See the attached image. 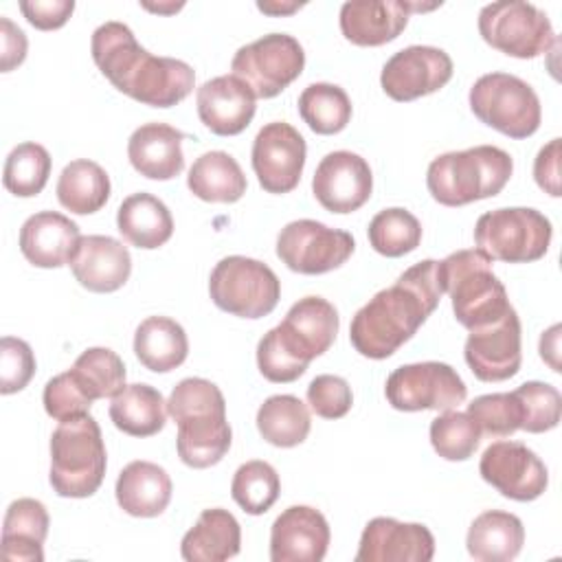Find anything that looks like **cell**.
<instances>
[{
    "label": "cell",
    "mask_w": 562,
    "mask_h": 562,
    "mask_svg": "<svg viewBox=\"0 0 562 562\" xmlns=\"http://www.w3.org/2000/svg\"><path fill=\"white\" fill-rule=\"evenodd\" d=\"M20 11L40 31H53L68 22L75 11L72 0H22Z\"/></svg>",
    "instance_id": "obj_48"
},
{
    "label": "cell",
    "mask_w": 562,
    "mask_h": 562,
    "mask_svg": "<svg viewBox=\"0 0 562 562\" xmlns=\"http://www.w3.org/2000/svg\"><path fill=\"white\" fill-rule=\"evenodd\" d=\"M134 353L140 364L154 373L173 371L187 360V331L169 316H147L136 327Z\"/></svg>",
    "instance_id": "obj_32"
},
{
    "label": "cell",
    "mask_w": 562,
    "mask_h": 562,
    "mask_svg": "<svg viewBox=\"0 0 562 562\" xmlns=\"http://www.w3.org/2000/svg\"><path fill=\"white\" fill-rule=\"evenodd\" d=\"M305 138L285 121L266 123L252 140V169L268 193H290L296 189L305 167Z\"/></svg>",
    "instance_id": "obj_14"
},
{
    "label": "cell",
    "mask_w": 562,
    "mask_h": 562,
    "mask_svg": "<svg viewBox=\"0 0 562 562\" xmlns=\"http://www.w3.org/2000/svg\"><path fill=\"white\" fill-rule=\"evenodd\" d=\"M481 441V430L468 413L443 411L430 422V443L446 461H465L474 454Z\"/></svg>",
    "instance_id": "obj_42"
},
{
    "label": "cell",
    "mask_w": 562,
    "mask_h": 562,
    "mask_svg": "<svg viewBox=\"0 0 562 562\" xmlns=\"http://www.w3.org/2000/svg\"><path fill=\"white\" fill-rule=\"evenodd\" d=\"M50 154L40 143H20L15 145L7 160L2 182L4 189L18 198L37 195L50 176Z\"/></svg>",
    "instance_id": "obj_40"
},
{
    "label": "cell",
    "mask_w": 562,
    "mask_h": 562,
    "mask_svg": "<svg viewBox=\"0 0 562 562\" xmlns=\"http://www.w3.org/2000/svg\"><path fill=\"white\" fill-rule=\"evenodd\" d=\"M522 411L520 430L527 432H547L560 424L562 415V395L553 384L547 382H525L516 391H512Z\"/></svg>",
    "instance_id": "obj_43"
},
{
    "label": "cell",
    "mask_w": 562,
    "mask_h": 562,
    "mask_svg": "<svg viewBox=\"0 0 562 562\" xmlns=\"http://www.w3.org/2000/svg\"><path fill=\"white\" fill-rule=\"evenodd\" d=\"M512 156L496 145H474L437 156L426 171V187L443 206H465L494 198L509 182Z\"/></svg>",
    "instance_id": "obj_4"
},
{
    "label": "cell",
    "mask_w": 562,
    "mask_h": 562,
    "mask_svg": "<svg viewBox=\"0 0 562 562\" xmlns=\"http://www.w3.org/2000/svg\"><path fill=\"white\" fill-rule=\"evenodd\" d=\"M307 404L323 419H340L353 404L351 386L340 375H316L307 386Z\"/></svg>",
    "instance_id": "obj_47"
},
{
    "label": "cell",
    "mask_w": 562,
    "mask_h": 562,
    "mask_svg": "<svg viewBox=\"0 0 562 562\" xmlns=\"http://www.w3.org/2000/svg\"><path fill=\"white\" fill-rule=\"evenodd\" d=\"M279 492V474L268 461H246L233 474L231 496L250 516L266 514L277 503Z\"/></svg>",
    "instance_id": "obj_41"
},
{
    "label": "cell",
    "mask_w": 562,
    "mask_h": 562,
    "mask_svg": "<svg viewBox=\"0 0 562 562\" xmlns=\"http://www.w3.org/2000/svg\"><path fill=\"white\" fill-rule=\"evenodd\" d=\"M353 248L351 233L316 220H294L277 237V257L299 274L331 272L353 255Z\"/></svg>",
    "instance_id": "obj_13"
},
{
    "label": "cell",
    "mask_w": 562,
    "mask_h": 562,
    "mask_svg": "<svg viewBox=\"0 0 562 562\" xmlns=\"http://www.w3.org/2000/svg\"><path fill=\"white\" fill-rule=\"evenodd\" d=\"M296 105L307 127L323 136L342 132L351 121L353 112L349 94L340 86L327 81L310 83L307 88H303Z\"/></svg>",
    "instance_id": "obj_37"
},
{
    "label": "cell",
    "mask_w": 562,
    "mask_h": 562,
    "mask_svg": "<svg viewBox=\"0 0 562 562\" xmlns=\"http://www.w3.org/2000/svg\"><path fill=\"white\" fill-rule=\"evenodd\" d=\"M305 66V53L296 37L288 33H268L233 55L231 70L257 99L281 94Z\"/></svg>",
    "instance_id": "obj_11"
},
{
    "label": "cell",
    "mask_w": 562,
    "mask_h": 562,
    "mask_svg": "<svg viewBox=\"0 0 562 562\" xmlns=\"http://www.w3.org/2000/svg\"><path fill=\"white\" fill-rule=\"evenodd\" d=\"M143 7L149 9V11H158V13H169V11L182 9V2H178V4H149V2H143Z\"/></svg>",
    "instance_id": "obj_53"
},
{
    "label": "cell",
    "mask_w": 562,
    "mask_h": 562,
    "mask_svg": "<svg viewBox=\"0 0 562 562\" xmlns=\"http://www.w3.org/2000/svg\"><path fill=\"white\" fill-rule=\"evenodd\" d=\"M331 531L325 516L310 505L283 509L270 529L272 562H321L329 549Z\"/></svg>",
    "instance_id": "obj_21"
},
{
    "label": "cell",
    "mask_w": 562,
    "mask_h": 562,
    "mask_svg": "<svg viewBox=\"0 0 562 562\" xmlns=\"http://www.w3.org/2000/svg\"><path fill=\"white\" fill-rule=\"evenodd\" d=\"M312 417L296 395H272L257 411L259 435L277 448H294L310 435Z\"/></svg>",
    "instance_id": "obj_36"
},
{
    "label": "cell",
    "mask_w": 562,
    "mask_h": 562,
    "mask_svg": "<svg viewBox=\"0 0 562 562\" xmlns=\"http://www.w3.org/2000/svg\"><path fill=\"white\" fill-rule=\"evenodd\" d=\"M35 375V356L22 338L4 336L0 340V393L22 391Z\"/></svg>",
    "instance_id": "obj_46"
},
{
    "label": "cell",
    "mask_w": 562,
    "mask_h": 562,
    "mask_svg": "<svg viewBox=\"0 0 562 562\" xmlns=\"http://www.w3.org/2000/svg\"><path fill=\"white\" fill-rule=\"evenodd\" d=\"M167 413L178 424L176 450L184 465L204 470L224 459L233 430L226 422L224 395L211 380H180L167 400Z\"/></svg>",
    "instance_id": "obj_3"
},
{
    "label": "cell",
    "mask_w": 562,
    "mask_h": 562,
    "mask_svg": "<svg viewBox=\"0 0 562 562\" xmlns=\"http://www.w3.org/2000/svg\"><path fill=\"white\" fill-rule=\"evenodd\" d=\"M525 544V527L516 514L487 509L479 514L465 538L468 553L481 562L514 560Z\"/></svg>",
    "instance_id": "obj_31"
},
{
    "label": "cell",
    "mask_w": 562,
    "mask_h": 562,
    "mask_svg": "<svg viewBox=\"0 0 562 562\" xmlns=\"http://www.w3.org/2000/svg\"><path fill=\"white\" fill-rule=\"evenodd\" d=\"M42 402H44L46 413L57 422L81 417L92 406V400L79 386V382L75 380L70 369L46 382L44 393H42Z\"/></svg>",
    "instance_id": "obj_45"
},
{
    "label": "cell",
    "mask_w": 562,
    "mask_h": 562,
    "mask_svg": "<svg viewBox=\"0 0 562 562\" xmlns=\"http://www.w3.org/2000/svg\"><path fill=\"white\" fill-rule=\"evenodd\" d=\"M105 468L108 454L97 419L86 413L59 422L50 437L48 481L53 492L64 498H88L101 487Z\"/></svg>",
    "instance_id": "obj_6"
},
{
    "label": "cell",
    "mask_w": 562,
    "mask_h": 562,
    "mask_svg": "<svg viewBox=\"0 0 562 562\" xmlns=\"http://www.w3.org/2000/svg\"><path fill=\"white\" fill-rule=\"evenodd\" d=\"M112 424L130 437H151L165 428L167 402L149 384H125L108 408Z\"/></svg>",
    "instance_id": "obj_33"
},
{
    "label": "cell",
    "mask_w": 562,
    "mask_h": 562,
    "mask_svg": "<svg viewBox=\"0 0 562 562\" xmlns=\"http://www.w3.org/2000/svg\"><path fill=\"white\" fill-rule=\"evenodd\" d=\"M443 296L439 261L424 259L406 268L397 281L380 290L351 318L349 340L371 360L393 356L411 340Z\"/></svg>",
    "instance_id": "obj_1"
},
{
    "label": "cell",
    "mask_w": 562,
    "mask_h": 562,
    "mask_svg": "<svg viewBox=\"0 0 562 562\" xmlns=\"http://www.w3.org/2000/svg\"><path fill=\"white\" fill-rule=\"evenodd\" d=\"M479 472L485 483L518 503L536 501L549 485L547 465L520 441L490 443L481 454Z\"/></svg>",
    "instance_id": "obj_15"
},
{
    "label": "cell",
    "mask_w": 562,
    "mask_h": 562,
    "mask_svg": "<svg viewBox=\"0 0 562 562\" xmlns=\"http://www.w3.org/2000/svg\"><path fill=\"white\" fill-rule=\"evenodd\" d=\"M70 270L81 288L108 294L125 285L132 272L127 246L108 235H86L70 259Z\"/></svg>",
    "instance_id": "obj_23"
},
{
    "label": "cell",
    "mask_w": 562,
    "mask_h": 562,
    "mask_svg": "<svg viewBox=\"0 0 562 562\" xmlns=\"http://www.w3.org/2000/svg\"><path fill=\"white\" fill-rule=\"evenodd\" d=\"M492 263L481 248L457 250L439 261L443 294H450L457 321L470 331L501 321L512 310Z\"/></svg>",
    "instance_id": "obj_5"
},
{
    "label": "cell",
    "mask_w": 562,
    "mask_h": 562,
    "mask_svg": "<svg viewBox=\"0 0 562 562\" xmlns=\"http://www.w3.org/2000/svg\"><path fill=\"white\" fill-rule=\"evenodd\" d=\"M551 222L536 209L509 206L483 213L474 224L476 246L494 261L531 263L547 255Z\"/></svg>",
    "instance_id": "obj_8"
},
{
    "label": "cell",
    "mask_w": 562,
    "mask_h": 562,
    "mask_svg": "<svg viewBox=\"0 0 562 562\" xmlns=\"http://www.w3.org/2000/svg\"><path fill=\"white\" fill-rule=\"evenodd\" d=\"M432 555L435 536L426 525L378 516L362 529L356 562H428Z\"/></svg>",
    "instance_id": "obj_20"
},
{
    "label": "cell",
    "mask_w": 562,
    "mask_h": 562,
    "mask_svg": "<svg viewBox=\"0 0 562 562\" xmlns=\"http://www.w3.org/2000/svg\"><path fill=\"white\" fill-rule=\"evenodd\" d=\"M79 239V226L57 211H40L20 228V250L37 268H61L70 263Z\"/></svg>",
    "instance_id": "obj_24"
},
{
    "label": "cell",
    "mask_w": 562,
    "mask_h": 562,
    "mask_svg": "<svg viewBox=\"0 0 562 562\" xmlns=\"http://www.w3.org/2000/svg\"><path fill=\"white\" fill-rule=\"evenodd\" d=\"M452 59L437 46H406L391 55L380 72V86L393 101H415L443 88L452 77Z\"/></svg>",
    "instance_id": "obj_17"
},
{
    "label": "cell",
    "mask_w": 562,
    "mask_h": 562,
    "mask_svg": "<svg viewBox=\"0 0 562 562\" xmlns=\"http://www.w3.org/2000/svg\"><path fill=\"white\" fill-rule=\"evenodd\" d=\"M479 33L492 48L533 59L555 46V31L544 11L522 0L490 2L479 11Z\"/></svg>",
    "instance_id": "obj_10"
},
{
    "label": "cell",
    "mask_w": 562,
    "mask_h": 562,
    "mask_svg": "<svg viewBox=\"0 0 562 562\" xmlns=\"http://www.w3.org/2000/svg\"><path fill=\"white\" fill-rule=\"evenodd\" d=\"M465 362L481 382H503L520 371V318L512 307L501 321L472 329L465 347Z\"/></svg>",
    "instance_id": "obj_18"
},
{
    "label": "cell",
    "mask_w": 562,
    "mask_h": 562,
    "mask_svg": "<svg viewBox=\"0 0 562 562\" xmlns=\"http://www.w3.org/2000/svg\"><path fill=\"white\" fill-rule=\"evenodd\" d=\"M411 15L402 0H349L340 7V31L356 46H382L400 37Z\"/></svg>",
    "instance_id": "obj_25"
},
{
    "label": "cell",
    "mask_w": 562,
    "mask_h": 562,
    "mask_svg": "<svg viewBox=\"0 0 562 562\" xmlns=\"http://www.w3.org/2000/svg\"><path fill=\"white\" fill-rule=\"evenodd\" d=\"M119 233L136 248L154 250L173 235V217L162 200L138 191L127 195L116 211Z\"/></svg>",
    "instance_id": "obj_30"
},
{
    "label": "cell",
    "mask_w": 562,
    "mask_h": 562,
    "mask_svg": "<svg viewBox=\"0 0 562 562\" xmlns=\"http://www.w3.org/2000/svg\"><path fill=\"white\" fill-rule=\"evenodd\" d=\"M184 134L167 123H145L127 140L132 167L149 180H171L184 167Z\"/></svg>",
    "instance_id": "obj_26"
},
{
    "label": "cell",
    "mask_w": 562,
    "mask_h": 562,
    "mask_svg": "<svg viewBox=\"0 0 562 562\" xmlns=\"http://www.w3.org/2000/svg\"><path fill=\"white\" fill-rule=\"evenodd\" d=\"M255 94L235 75H220L198 88V116L217 136L241 134L255 116Z\"/></svg>",
    "instance_id": "obj_22"
},
{
    "label": "cell",
    "mask_w": 562,
    "mask_h": 562,
    "mask_svg": "<svg viewBox=\"0 0 562 562\" xmlns=\"http://www.w3.org/2000/svg\"><path fill=\"white\" fill-rule=\"evenodd\" d=\"M560 340V325H553L551 329H547L542 336H540V358L553 369V371H560V362H558V345Z\"/></svg>",
    "instance_id": "obj_51"
},
{
    "label": "cell",
    "mask_w": 562,
    "mask_h": 562,
    "mask_svg": "<svg viewBox=\"0 0 562 562\" xmlns=\"http://www.w3.org/2000/svg\"><path fill=\"white\" fill-rule=\"evenodd\" d=\"M367 237L375 252L384 257H402L419 246L422 224L411 211L391 206L373 215L367 228Z\"/></svg>",
    "instance_id": "obj_39"
},
{
    "label": "cell",
    "mask_w": 562,
    "mask_h": 562,
    "mask_svg": "<svg viewBox=\"0 0 562 562\" xmlns=\"http://www.w3.org/2000/svg\"><path fill=\"white\" fill-rule=\"evenodd\" d=\"M533 180L551 198H560V138H551L533 160Z\"/></svg>",
    "instance_id": "obj_49"
},
{
    "label": "cell",
    "mask_w": 562,
    "mask_h": 562,
    "mask_svg": "<svg viewBox=\"0 0 562 562\" xmlns=\"http://www.w3.org/2000/svg\"><path fill=\"white\" fill-rule=\"evenodd\" d=\"M312 191L323 209L331 213H353L371 198V167L353 151H329L314 171Z\"/></svg>",
    "instance_id": "obj_19"
},
{
    "label": "cell",
    "mask_w": 562,
    "mask_h": 562,
    "mask_svg": "<svg viewBox=\"0 0 562 562\" xmlns=\"http://www.w3.org/2000/svg\"><path fill=\"white\" fill-rule=\"evenodd\" d=\"M48 512L35 498H18L7 507L2 525V558L7 562H42L48 536Z\"/></svg>",
    "instance_id": "obj_29"
},
{
    "label": "cell",
    "mask_w": 562,
    "mask_h": 562,
    "mask_svg": "<svg viewBox=\"0 0 562 562\" xmlns=\"http://www.w3.org/2000/svg\"><path fill=\"white\" fill-rule=\"evenodd\" d=\"M92 59L103 77L123 94L151 108H171L195 86L193 68L176 57L145 50L123 22H103L90 42Z\"/></svg>",
    "instance_id": "obj_2"
},
{
    "label": "cell",
    "mask_w": 562,
    "mask_h": 562,
    "mask_svg": "<svg viewBox=\"0 0 562 562\" xmlns=\"http://www.w3.org/2000/svg\"><path fill=\"white\" fill-rule=\"evenodd\" d=\"M468 415L476 422L481 435L509 437L520 428L522 411L514 393H487L468 404Z\"/></svg>",
    "instance_id": "obj_44"
},
{
    "label": "cell",
    "mask_w": 562,
    "mask_h": 562,
    "mask_svg": "<svg viewBox=\"0 0 562 562\" xmlns=\"http://www.w3.org/2000/svg\"><path fill=\"white\" fill-rule=\"evenodd\" d=\"M209 294L222 312L239 318H261L277 307L281 281L263 261L231 255L211 270Z\"/></svg>",
    "instance_id": "obj_9"
},
{
    "label": "cell",
    "mask_w": 562,
    "mask_h": 562,
    "mask_svg": "<svg viewBox=\"0 0 562 562\" xmlns=\"http://www.w3.org/2000/svg\"><path fill=\"white\" fill-rule=\"evenodd\" d=\"M303 4L301 2H257V9L263 11V13H270V15H285V13H292L296 9H301Z\"/></svg>",
    "instance_id": "obj_52"
},
{
    "label": "cell",
    "mask_w": 562,
    "mask_h": 562,
    "mask_svg": "<svg viewBox=\"0 0 562 562\" xmlns=\"http://www.w3.org/2000/svg\"><path fill=\"white\" fill-rule=\"evenodd\" d=\"M474 116L509 138H527L538 132L542 108L536 90L509 72L481 75L468 94Z\"/></svg>",
    "instance_id": "obj_7"
},
{
    "label": "cell",
    "mask_w": 562,
    "mask_h": 562,
    "mask_svg": "<svg viewBox=\"0 0 562 562\" xmlns=\"http://www.w3.org/2000/svg\"><path fill=\"white\" fill-rule=\"evenodd\" d=\"M338 327V312L327 299L303 296L270 334L292 360L307 369L314 358L323 356L334 345Z\"/></svg>",
    "instance_id": "obj_16"
},
{
    "label": "cell",
    "mask_w": 562,
    "mask_h": 562,
    "mask_svg": "<svg viewBox=\"0 0 562 562\" xmlns=\"http://www.w3.org/2000/svg\"><path fill=\"white\" fill-rule=\"evenodd\" d=\"M241 549V527L222 507L204 509L198 522L182 536L180 553L187 562H224Z\"/></svg>",
    "instance_id": "obj_28"
},
{
    "label": "cell",
    "mask_w": 562,
    "mask_h": 562,
    "mask_svg": "<svg viewBox=\"0 0 562 562\" xmlns=\"http://www.w3.org/2000/svg\"><path fill=\"white\" fill-rule=\"evenodd\" d=\"M26 48H29V42H26V35L20 26H15L7 15L0 18V68L2 72H9L13 70L15 66H20L26 57Z\"/></svg>",
    "instance_id": "obj_50"
},
{
    "label": "cell",
    "mask_w": 562,
    "mask_h": 562,
    "mask_svg": "<svg viewBox=\"0 0 562 562\" xmlns=\"http://www.w3.org/2000/svg\"><path fill=\"white\" fill-rule=\"evenodd\" d=\"M384 395L395 411H452L465 395L468 386L461 375L446 362L426 360L397 367L384 386Z\"/></svg>",
    "instance_id": "obj_12"
},
{
    "label": "cell",
    "mask_w": 562,
    "mask_h": 562,
    "mask_svg": "<svg viewBox=\"0 0 562 562\" xmlns=\"http://www.w3.org/2000/svg\"><path fill=\"white\" fill-rule=\"evenodd\" d=\"M57 200L77 215H90L110 200V178L101 165L88 158L68 162L57 180Z\"/></svg>",
    "instance_id": "obj_35"
},
{
    "label": "cell",
    "mask_w": 562,
    "mask_h": 562,
    "mask_svg": "<svg viewBox=\"0 0 562 562\" xmlns=\"http://www.w3.org/2000/svg\"><path fill=\"white\" fill-rule=\"evenodd\" d=\"M189 191L204 202L233 204L246 193V176L239 162L226 151H206L189 169Z\"/></svg>",
    "instance_id": "obj_34"
},
{
    "label": "cell",
    "mask_w": 562,
    "mask_h": 562,
    "mask_svg": "<svg viewBox=\"0 0 562 562\" xmlns=\"http://www.w3.org/2000/svg\"><path fill=\"white\" fill-rule=\"evenodd\" d=\"M171 492L173 485L167 470L151 461L127 463L114 485L119 507L136 518L160 516L171 501Z\"/></svg>",
    "instance_id": "obj_27"
},
{
    "label": "cell",
    "mask_w": 562,
    "mask_h": 562,
    "mask_svg": "<svg viewBox=\"0 0 562 562\" xmlns=\"http://www.w3.org/2000/svg\"><path fill=\"white\" fill-rule=\"evenodd\" d=\"M70 373L94 402L101 397H114L125 386V364L116 351L108 347H90L70 367Z\"/></svg>",
    "instance_id": "obj_38"
}]
</instances>
